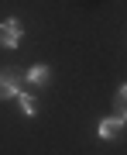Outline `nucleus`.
<instances>
[{
	"mask_svg": "<svg viewBox=\"0 0 127 155\" xmlns=\"http://www.w3.org/2000/svg\"><path fill=\"white\" fill-rule=\"evenodd\" d=\"M21 38H24L21 21H17V17H7V21L0 24V48H17Z\"/></svg>",
	"mask_w": 127,
	"mask_h": 155,
	"instance_id": "nucleus-1",
	"label": "nucleus"
},
{
	"mask_svg": "<svg viewBox=\"0 0 127 155\" xmlns=\"http://www.w3.org/2000/svg\"><path fill=\"white\" fill-rule=\"evenodd\" d=\"M21 76H17V69H0V100H14L21 93Z\"/></svg>",
	"mask_w": 127,
	"mask_h": 155,
	"instance_id": "nucleus-2",
	"label": "nucleus"
},
{
	"mask_svg": "<svg viewBox=\"0 0 127 155\" xmlns=\"http://www.w3.org/2000/svg\"><path fill=\"white\" fill-rule=\"evenodd\" d=\"M124 124H127V117H120V114H113V117H103V121L96 124V134L110 141V138H117V134L124 131Z\"/></svg>",
	"mask_w": 127,
	"mask_h": 155,
	"instance_id": "nucleus-3",
	"label": "nucleus"
},
{
	"mask_svg": "<svg viewBox=\"0 0 127 155\" xmlns=\"http://www.w3.org/2000/svg\"><path fill=\"white\" fill-rule=\"evenodd\" d=\"M24 79H28L31 86H48V79H52V69H48V66H31Z\"/></svg>",
	"mask_w": 127,
	"mask_h": 155,
	"instance_id": "nucleus-4",
	"label": "nucleus"
},
{
	"mask_svg": "<svg viewBox=\"0 0 127 155\" xmlns=\"http://www.w3.org/2000/svg\"><path fill=\"white\" fill-rule=\"evenodd\" d=\"M17 104H21V114L24 117H34V114H38V104H34L31 93H17Z\"/></svg>",
	"mask_w": 127,
	"mask_h": 155,
	"instance_id": "nucleus-5",
	"label": "nucleus"
},
{
	"mask_svg": "<svg viewBox=\"0 0 127 155\" xmlns=\"http://www.w3.org/2000/svg\"><path fill=\"white\" fill-rule=\"evenodd\" d=\"M113 110L120 114V117H127V83L117 90V97H113Z\"/></svg>",
	"mask_w": 127,
	"mask_h": 155,
	"instance_id": "nucleus-6",
	"label": "nucleus"
}]
</instances>
